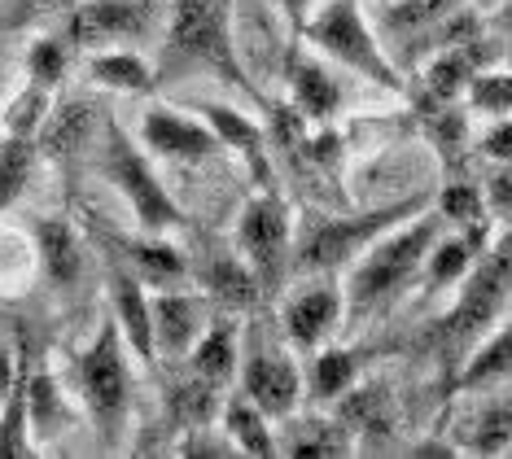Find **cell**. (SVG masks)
<instances>
[{"instance_id":"cell-1","label":"cell","mask_w":512,"mask_h":459,"mask_svg":"<svg viewBox=\"0 0 512 459\" xmlns=\"http://www.w3.org/2000/svg\"><path fill=\"white\" fill-rule=\"evenodd\" d=\"M442 228H447L442 215H412V223H403L399 232H381L351 267V280H346V293H342L346 320L364 324L377 311L399 302L407 285L425 272V254L442 237Z\"/></svg>"},{"instance_id":"cell-2","label":"cell","mask_w":512,"mask_h":459,"mask_svg":"<svg viewBox=\"0 0 512 459\" xmlns=\"http://www.w3.org/2000/svg\"><path fill=\"white\" fill-rule=\"evenodd\" d=\"M75 390L101 442L114 446L127 429V416H132V372H127L123 333L114 320L101 324L97 337L75 355Z\"/></svg>"},{"instance_id":"cell-3","label":"cell","mask_w":512,"mask_h":459,"mask_svg":"<svg viewBox=\"0 0 512 459\" xmlns=\"http://www.w3.org/2000/svg\"><path fill=\"white\" fill-rule=\"evenodd\" d=\"M512 298V228L486 241V250L473 258V267L460 280V298L442 315L438 333L447 350H469L486 337V328L499 320V311Z\"/></svg>"},{"instance_id":"cell-4","label":"cell","mask_w":512,"mask_h":459,"mask_svg":"<svg viewBox=\"0 0 512 459\" xmlns=\"http://www.w3.org/2000/svg\"><path fill=\"white\" fill-rule=\"evenodd\" d=\"M311 14L316 18H307L302 27H307V40L316 44V49H324L333 62L351 66L355 75L368 79V84L390 88V92L403 88V75L394 70L386 49L377 44V35H372L368 18L359 14L355 0H324V5L311 9Z\"/></svg>"},{"instance_id":"cell-5","label":"cell","mask_w":512,"mask_h":459,"mask_svg":"<svg viewBox=\"0 0 512 459\" xmlns=\"http://www.w3.org/2000/svg\"><path fill=\"white\" fill-rule=\"evenodd\" d=\"M421 215V202H394L386 210H368V215H355V219H320L311 223L307 232L294 241V272L298 276H311V272H337L346 267L351 258H359L368 250L381 232H390L394 223Z\"/></svg>"},{"instance_id":"cell-6","label":"cell","mask_w":512,"mask_h":459,"mask_svg":"<svg viewBox=\"0 0 512 459\" xmlns=\"http://www.w3.org/2000/svg\"><path fill=\"white\" fill-rule=\"evenodd\" d=\"M101 171H106V180L123 193V202L132 206L141 232H154V237H162V232H171V228H180V223H184L180 206L171 202V193L162 188L154 167L145 162V153L127 140V132L119 123H106V153H101Z\"/></svg>"},{"instance_id":"cell-7","label":"cell","mask_w":512,"mask_h":459,"mask_svg":"<svg viewBox=\"0 0 512 459\" xmlns=\"http://www.w3.org/2000/svg\"><path fill=\"white\" fill-rule=\"evenodd\" d=\"M167 57L171 66H202L215 75L241 79L224 0H176L167 27Z\"/></svg>"},{"instance_id":"cell-8","label":"cell","mask_w":512,"mask_h":459,"mask_svg":"<svg viewBox=\"0 0 512 459\" xmlns=\"http://www.w3.org/2000/svg\"><path fill=\"white\" fill-rule=\"evenodd\" d=\"M162 5L158 0H84L71 9L66 40L84 53L101 49H136L158 31Z\"/></svg>"},{"instance_id":"cell-9","label":"cell","mask_w":512,"mask_h":459,"mask_svg":"<svg viewBox=\"0 0 512 459\" xmlns=\"http://www.w3.org/2000/svg\"><path fill=\"white\" fill-rule=\"evenodd\" d=\"M237 254L259 276L263 293L281 285V276L289 272V254H294V223H289V206L281 197L259 193L237 215Z\"/></svg>"},{"instance_id":"cell-10","label":"cell","mask_w":512,"mask_h":459,"mask_svg":"<svg viewBox=\"0 0 512 459\" xmlns=\"http://www.w3.org/2000/svg\"><path fill=\"white\" fill-rule=\"evenodd\" d=\"M241 394L272 420H289L302 403V372L285 350H254L241 363Z\"/></svg>"},{"instance_id":"cell-11","label":"cell","mask_w":512,"mask_h":459,"mask_svg":"<svg viewBox=\"0 0 512 459\" xmlns=\"http://www.w3.org/2000/svg\"><path fill=\"white\" fill-rule=\"evenodd\" d=\"M141 140H145L149 153H158V158H167V162H184V167L206 162L219 149V136L211 127H202L180 110H167V105H149L145 110Z\"/></svg>"},{"instance_id":"cell-12","label":"cell","mask_w":512,"mask_h":459,"mask_svg":"<svg viewBox=\"0 0 512 459\" xmlns=\"http://www.w3.org/2000/svg\"><path fill=\"white\" fill-rule=\"evenodd\" d=\"M342 315H346V298L337 285H329V280L302 285L298 293H289V302H285V337L294 341L298 350H316L337 333Z\"/></svg>"},{"instance_id":"cell-13","label":"cell","mask_w":512,"mask_h":459,"mask_svg":"<svg viewBox=\"0 0 512 459\" xmlns=\"http://www.w3.org/2000/svg\"><path fill=\"white\" fill-rule=\"evenodd\" d=\"M486 44L477 40H456L447 49H438V57L429 62V70L421 75V101L429 110H447L464 97V88L473 84L477 70H486Z\"/></svg>"},{"instance_id":"cell-14","label":"cell","mask_w":512,"mask_h":459,"mask_svg":"<svg viewBox=\"0 0 512 459\" xmlns=\"http://www.w3.org/2000/svg\"><path fill=\"white\" fill-rule=\"evenodd\" d=\"M149 315H154V350L158 355H189L193 341L206 333V315H211V298L197 293H158L149 298Z\"/></svg>"},{"instance_id":"cell-15","label":"cell","mask_w":512,"mask_h":459,"mask_svg":"<svg viewBox=\"0 0 512 459\" xmlns=\"http://www.w3.org/2000/svg\"><path fill=\"white\" fill-rule=\"evenodd\" d=\"M110 298H114V324H119L123 341L145 363H154L158 359V350H154V315H149V298H145L141 276L114 272L110 276Z\"/></svg>"},{"instance_id":"cell-16","label":"cell","mask_w":512,"mask_h":459,"mask_svg":"<svg viewBox=\"0 0 512 459\" xmlns=\"http://www.w3.org/2000/svg\"><path fill=\"white\" fill-rule=\"evenodd\" d=\"M451 442L469 455H508L512 446V403H477L451 425Z\"/></svg>"},{"instance_id":"cell-17","label":"cell","mask_w":512,"mask_h":459,"mask_svg":"<svg viewBox=\"0 0 512 459\" xmlns=\"http://www.w3.org/2000/svg\"><path fill=\"white\" fill-rule=\"evenodd\" d=\"M36 258L44 267V276L53 280V285H79V276H84L88 267V254H84V241H79V232L71 223L62 219H40L36 228Z\"/></svg>"},{"instance_id":"cell-18","label":"cell","mask_w":512,"mask_h":459,"mask_svg":"<svg viewBox=\"0 0 512 459\" xmlns=\"http://www.w3.org/2000/svg\"><path fill=\"white\" fill-rule=\"evenodd\" d=\"M27 411H31V442H36V451H49L57 438L71 433V403H66L53 372H31Z\"/></svg>"},{"instance_id":"cell-19","label":"cell","mask_w":512,"mask_h":459,"mask_svg":"<svg viewBox=\"0 0 512 459\" xmlns=\"http://www.w3.org/2000/svg\"><path fill=\"white\" fill-rule=\"evenodd\" d=\"M285 79H289V97H294V110L302 114V119L320 123V119H329L337 105H342V92H337V84L329 79V70L316 66L307 53H294V57H289Z\"/></svg>"},{"instance_id":"cell-20","label":"cell","mask_w":512,"mask_h":459,"mask_svg":"<svg viewBox=\"0 0 512 459\" xmlns=\"http://www.w3.org/2000/svg\"><path fill=\"white\" fill-rule=\"evenodd\" d=\"M355 446V433L346 429V420H324V416H307V420H294L285 433H276V455H320V459H333V455H346Z\"/></svg>"},{"instance_id":"cell-21","label":"cell","mask_w":512,"mask_h":459,"mask_svg":"<svg viewBox=\"0 0 512 459\" xmlns=\"http://www.w3.org/2000/svg\"><path fill=\"white\" fill-rule=\"evenodd\" d=\"M189 363H193V376L211 385H228L241 368V355H237V324L232 320H219V324H206V333L193 341L189 350Z\"/></svg>"},{"instance_id":"cell-22","label":"cell","mask_w":512,"mask_h":459,"mask_svg":"<svg viewBox=\"0 0 512 459\" xmlns=\"http://www.w3.org/2000/svg\"><path fill=\"white\" fill-rule=\"evenodd\" d=\"M202 285H206V298L228 306V311H254L259 298H263L259 276L250 272V263L241 254L237 258H215V263L206 267Z\"/></svg>"},{"instance_id":"cell-23","label":"cell","mask_w":512,"mask_h":459,"mask_svg":"<svg viewBox=\"0 0 512 459\" xmlns=\"http://www.w3.org/2000/svg\"><path fill=\"white\" fill-rule=\"evenodd\" d=\"M84 75H88V84L110 88V92H149V88H154V70H149L145 57L132 53V49L88 53Z\"/></svg>"},{"instance_id":"cell-24","label":"cell","mask_w":512,"mask_h":459,"mask_svg":"<svg viewBox=\"0 0 512 459\" xmlns=\"http://www.w3.org/2000/svg\"><path fill=\"white\" fill-rule=\"evenodd\" d=\"M224 438L237 446V455H254V459L276 455L272 416H267L263 407H254L246 394H237L232 403H224Z\"/></svg>"},{"instance_id":"cell-25","label":"cell","mask_w":512,"mask_h":459,"mask_svg":"<svg viewBox=\"0 0 512 459\" xmlns=\"http://www.w3.org/2000/svg\"><path fill=\"white\" fill-rule=\"evenodd\" d=\"M438 215L447 219L460 237H469L477 250H486V241H491V206H486L482 188L451 184L447 193H442V202H438Z\"/></svg>"},{"instance_id":"cell-26","label":"cell","mask_w":512,"mask_h":459,"mask_svg":"<svg viewBox=\"0 0 512 459\" xmlns=\"http://www.w3.org/2000/svg\"><path fill=\"white\" fill-rule=\"evenodd\" d=\"M504 381H512V324L473 346V359L460 372V390H491Z\"/></svg>"},{"instance_id":"cell-27","label":"cell","mask_w":512,"mask_h":459,"mask_svg":"<svg viewBox=\"0 0 512 459\" xmlns=\"http://www.w3.org/2000/svg\"><path fill=\"white\" fill-rule=\"evenodd\" d=\"M27 385H31V368H18L14 390L0 403V455L5 459H27L36 455L31 442V411H27Z\"/></svg>"},{"instance_id":"cell-28","label":"cell","mask_w":512,"mask_h":459,"mask_svg":"<svg viewBox=\"0 0 512 459\" xmlns=\"http://www.w3.org/2000/svg\"><path fill=\"white\" fill-rule=\"evenodd\" d=\"M49 114H53V88L36 84V79H27V84H22L14 97H9L5 114H0V123H5V136L36 140L40 127L49 123Z\"/></svg>"},{"instance_id":"cell-29","label":"cell","mask_w":512,"mask_h":459,"mask_svg":"<svg viewBox=\"0 0 512 459\" xmlns=\"http://www.w3.org/2000/svg\"><path fill=\"white\" fill-rule=\"evenodd\" d=\"M92 105L88 101H71V105H62L57 114H49V123L40 127V145H44V153L49 158H66V153H75L79 145L88 140V132H92Z\"/></svg>"},{"instance_id":"cell-30","label":"cell","mask_w":512,"mask_h":459,"mask_svg":"<svg viewBox=\"0 0 512 459\" xmlns=\"http://www.w3.org/2000/svg\"><path fill=\"white\" fill-rule=\"evenodd\" d=\"M482 254L469 237H438L434 245H429V254H425V285L429 289H451L456 280H464V272L473 267V258Z\"/></svg>"},{"instance_id":"cell-31","label":"cell","mask_w":512,"mask_h":459,"mask_svg":"<svg viewBox=\"0 0 512 459\" xmlns=\"http://www.w3.org/2000/svg\"><path fill=\"white\" fill-rule=\"evenodd\" d=\"M202 114L211 119V132L219 136V145H228V149H237L241 158H250L254 175L267 171V162H263V132L250 119H241V114L228 110V105H202Z\"/></svg>"},{"instance_id":"cell-32","label":"cell","mask_w":512,"mask_h":459,"mask_svg":"<svg viewBox=\"0 0 512 459\" xmlns=\"http://www.w3.org/2000/svg\"><path fill=\"white\" fill-rule=\"evenodd\" d=\"M123 254L132 258L136 276L141 280H154V285H171V280H184V254L176 245H167L162 237H141V241H127Z\"/></svg>"},{"instance_id":"cell-33","label":"cell","mask_w":512,"mask_h":459,"mask_svg":"<svg viewBox=\"0 0 512 459\" xmlns=\"http://www.w3.org/2000/svg\"><path fill=\"white\" fill-rule=\"evenodd\" d=\"M359 376V355L355 350H320L316 363H311V394L333 403L355 385Z\"/></svg>"},{"instance_id":"cell-34","label":"cell","mask_w":512,"mask_h":459,"mask_svg":"<svg viewBox=\"0 0 512 459\" xmlns=\"http://www.w3.org/2000/svg\"><path fill=\"white\" fill-rule=\"evenodd\" d=\"M31 171H36V140L5 136V145H0V210H9L22 197Z\"/></svg>"},{"instance_id":"cell-35","label":"cell","mask_w":512,"mask_h":459,"mask_svg":"<svg viewBox=\"0 0 512 459\" xmlns=\"http://www.w3.org/2000/svg\"><path fill=\"white\" fill-rule=\"evenodd\" d=\"M464 101L477 114H491V119H512V75L504 70H477L473 84L464 88Z\"/></svg>"},{"instance_id":"cell-36","label":"cell","mask_w":512,"mask_h":459,"mask_svg":"<svg viewBox=\"0 0 512 459\" xmlns=\"http://www.w3.org/2000/svg\"><path fill=\"white\" fill-rule=\"evenodd\" d=\"M460 0H386V27L390 31H434Z\"/></svg>"},{"instance_id":"cell-37","label":"cell","mask_w":512,"mask_h":459,"mask_svg":"<svg viewBox=\"0 0 512 459\" xmlns=\"http://www.w3.org/2000/svg\"><path fill=\"white\" fill-rule=\"evenodd\" d=\"M66 66H71V53H66L62 40H31L27 49V79H36L44 88H57L66 79Z\"/></svg>"},{"instance_id":"cell-38","label":"cell","mask_w":512,"mask_h":459,"mask_svg":"<svg viewBox=\"0 0 512 459\" xmlns=\"http://www.w3.org/2000/svg\"><path fill=\"white\" fill-rule=\"evenodd\" d=\"M171 411H176L180 420H189V425H206V420L219 411V385L193 376L189 385H180V390L171 394Z\"/></svg>"},{"instance_id":"cell-39","label":"cell","mask_w":512,"mask_h":459,"mask_svg":"<svg viewBox=\"0 0 512 459\" xmlns=\"http://www.w3.org/2000/svg\"><path fill=\"white\" fill-rule=\"evenodd\" d=\"M486 206L499 219H512V162H495L491 180H486Z\"/></svg>"},{"instance_id":"cell-40","label":"cell","mask_w":512,"mask_h":459,"mask_svg":"<svg viewBox=\"0 0 512 459\" xmlns=\"http://www.w3.org/2000/svg\"><path fill=\"white\" fill-rule=\"evenodd\" d=\"M482 153L491 162H512V119H499L482 140Z\"/></svg>"},{"instance_id":"cell-41","label":"cell","mask_w":512,"mask_h":459,"mask_svg":"<svg viewBox=\"0 0 512 459\" xmlns=\"http://www.w3.org/2000/svg\"><path fill=\"white\" fill-rule=\"evenodd\" d=\"M18 368H22V359L14 355V350H0V403H5V394L14 390V381H18Z\"/></svg>"},{"instance_id":"cell-42","label":"cell","mask_w":512,"mask_h":459,"mask_svg":"<svg viewBox=\"0 0 512 459\" xmlns=\"http://www.w3.org/2000/svg\"><path fill=\"white\" fill-rule=\"evenodd\" d=\"M276 9H281V14L294 22V27H302V22L311 18V9H316V0H272Z\"/></svg>"},{"instance_id":"cell-43","label":"cell","mask_w":512,"mask_h":459,"mask_svg":"<svg viewBox=\"0 0 512 459\" xmlns=\"http://www.w3.org/2000/svg\"><path fill=\"white\" fill-rule=\"evenodd\" d=\"M499 31H512V0H504V5H499V14L491 18Z\"/></svg>"},{"instance_id":"cell-44","label":"cell","mask_w":512,"mask_h":459,"mask_svg":"<svg viewBox=\"0 0 512 459\" xmlns=\"http://www.w3.org/2000/svg\"><path fill=\"white\" fill-rule=\"evenodd\" d=\"M508 455H512V446H508Z\"/></svg>"}]
</instances>
